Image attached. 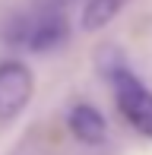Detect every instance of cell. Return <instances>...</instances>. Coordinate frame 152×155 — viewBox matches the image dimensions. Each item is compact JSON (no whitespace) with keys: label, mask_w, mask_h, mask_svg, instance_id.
<instances>
[{"label":"cell","mask_w":152,"mask_h":155,"mask_svg":"<svg viewBox=\"0 0 152 155\" xmlns=\"http://www.w3.org/2000/svg\"><path fill=\"white\" fill-rule=\"evenodd\" d=\"M114 89V98H117V108H121L124 120L133 127L140 136L152 139V92L136 79V73L124 63V67L111 70L105 76Z\"/></svg>","instance_id":"1"},{"label":"cell","mask_w":152,"mask_h":155,"mask_svg":"<svg viewBox=\"0 0 152 155\" xmlns=\"http://www.w3.org/2000/svg\"><path fill=\"white\" fill-rule=\"evenodd\" d=\"M32 92H35L32 70L22 60H0V124L16 120L25 111Z\"/></svg>","instance_id":"2"},{"label":"cell","mask_w":152,"mask_h":155,"mask_svg":"<svg viewBox=\"0 0 152 155\" xmlns=\"http://www.w3.org/2000/svg\"><path fill=\"white\" fill-rule=\"evenodd\" d=\"M67 35H70V25H67V19L60 16V13H41V16L22 22L19 35H13V38L22 48H29V51L45 54V51L60 48L67 41Z\"/></svg>","instance_id":"3"},{"label":"cell","mask_w":152,"mask_h":155,"mask_svg":"<svg viewBox=\"0 0 152 155\" xmlns=\"http://www.w3.org/2000/svg\"><path fill=\"white\" fill-rule=\"evenodd\" d=\"M67 124H70V133L79 143H86V146H98V143H105V136H108L105 114H101L98 108H92V104H86V101L70 108Z\"/></svg>","instance_id":"4"},{"label":"cell","mask_w":152,"mask_h":155,"mask_svg":"<svg viewBox=\"0 0 152 155\" xmlns=\"http://www.w3.org/2000/svg\"><path fill=\"white\" fill-rule=\"evenodd\" d=\"M124 3H127V0H86V6H82V19H79L82 29H86V32L105 29L117 13L124 10Z\"/></svg>","instance_id":"5"}]
</instances>
